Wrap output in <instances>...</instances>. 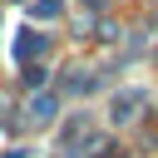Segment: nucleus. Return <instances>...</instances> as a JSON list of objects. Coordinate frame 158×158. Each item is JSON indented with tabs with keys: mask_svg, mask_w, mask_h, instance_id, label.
<instances>
[{
	"mask_svg": "<svg viewBox=\"0 0 158 158\" xmlns=\"http://www.w3.org/2000/svg\"><path fill=\"white\" fill-rule=\"evenodd\" d=\"M138 109H143V89H123V94H114V104H109V118H114V123H128Z\"/></svg>",
	"mask_w": 158,
	"mask_h": 158,
	"instance_id": "1",
	"label": "nucleus"
},
{
	"mask_svg": "<svg viewBox=\"0 0 158 158\" xmlns=\"http://www.w3.org/2000/svg\"><path fill=\"white\" fill-rule=\"evenodd\" d=\"M44 54V35H35V30H20V40H15V59L25 64V59H40Z\"/></svg>",
	"mask_w": 158,
	"mask_h": 158,
	"instance_id": "2",
	"label": "nucleus"
},
{
	"mask_svg": "<svg viewBox=\"0 0 158 158\" xmlns=\"http://www.w3.org/2000/svg\"><path fill=\"white\" fill-rule=\"evenodd\" d=\"M30 118H54V94H40L30 104Z\"/></svg>",
	"mask_w": 158,
	"mask_h": 158,
	"instance_id": "3",
	"label": "nucleus"
},
{
	"mask_svg": "<svg viewBox=\"0 0 158 158\" xmlns=\"http://www.w3.org/2000/svg\"><path fill=\"white\" fill-rule=\"evenodd\" d=\"M35 15H40V20H54V15H59V0H35Z\"/></svg>",
	"mask_w": 158,
	"mask_h": 158,
	"instance_id": "4",
	"label": "nucleus"
},
{
	"mask_svg": "<svg viewBox=\"0 0 158 158\" xmlns=\"http://www.w3.org/2000/svg\"><path fill=\"white\" fill-rule=\"evenodd\" d=\"M25 84H30V89H40V84H44V69H40V64H30V69H25Z\"/></svg>",
	"mask_w": 158,
	"mask_h": 158,
	"instance_id": "5",
	"label": "nucleus"
}]
</instances>
